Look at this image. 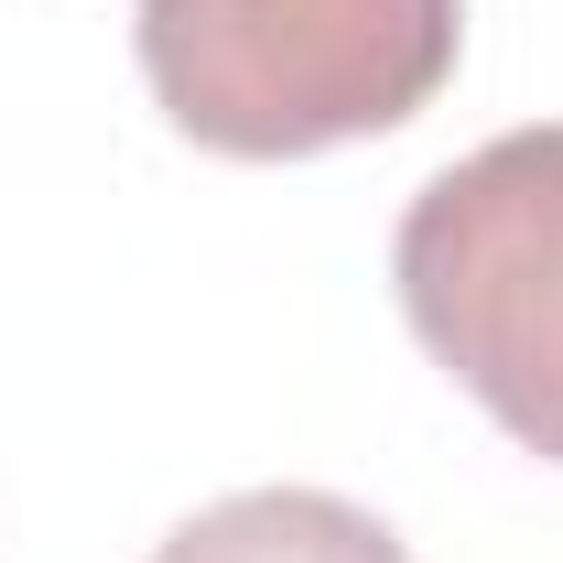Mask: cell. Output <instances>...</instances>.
I'll use <instances>...</instances> for the list:
<instances>
[{
	"label": "cell",
	"mask_w": 563,
	"mask_h": 563,
	"mask_svg": "<svg viewBox=\"0 0 563 563\" xmlns=\"http://www.w3.org/2000/svg\"><path fill=\"white\" fill-rule=\"evenodd\" d=\"M141 87L228 163L379 141L455 76L466 0H131Z\"/></svg>",
	"instance_id": "6da1fadb"
},
{
	"label": "cell",
	"mask_w": 563,
	"mask_h": 563,
	"mask_svg": "<svg viewBox=\"0 0 563 563\" xmlns=\"http://www.w3.org/2000/svg\"><path fill=\"white\" fill-rule=\"evenodd\" d=\"M401 314L477 412L563 466V120L444 163L390 239Z\"/></svg>",
	"instance_id": "7a4b0ae2"
},
{
	"label": "cell",
	"mask_w": 563,
	"mask_h": 563,
	"mask_svg": "<svg viewBox=\"0 0 563 563\" xmlns=\"http://www.w3.org/2000/svg\"><path fill=\"white\" fill-rule=\"evenodd\" d=\"M152 563H412L390 520H368L336 488H239L196 509Z\"/></svg>",
	"instance_id": "3957f363"
}]
</instances>
